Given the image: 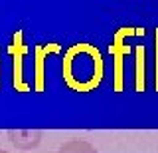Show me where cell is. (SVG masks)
Wrapping results in <instances>:
<instances>
[{
  "label": "cell",
  "instance_id": "3957f363",
  "mask_svg": "<svg viewBox=\"0 0 158 153\" xmlns=\"http://www.w3.org/2000/svg\"><path fill=\"white\" fill-rule=\"evenodd\" d=\"M0 153H8V151H6V149H0Z\"/></svg>",
  "mask_w": 158,
  "mask_h": 153
},
{
  "label": "cell",
  "instance_id": "6da1fadb",
  "mask_svg": "<svg viewBox=\"0 0 158 153\" xmlns=\"http://www.w3.org/2000/svg\"><path fill=\"white\" fill-rule=\"evenodd\" d=\"M8 137L18 149H34L42 141V131H32V129H16L8 131Z\"/></svg>",
  "mask_w": 158,
  "mask_h": 153
},
{
  "label": "cell",
  "instance_id": "7a4b0ae2",
  "mask_svg": "<svg viewBox=\"0 0 158 153\" xmlns=\"http://www.w3.org/2000/svg\"><path fill=\"white\" fill-rule=\"evenodd\" d=\"M56 153H97V149L85 139H69Z\"/></svg>",
  "mask_w": 158,
  "mask_h": 153
}]
</instances>
